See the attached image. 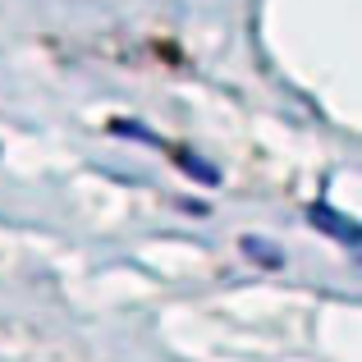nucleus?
I'll list each match as a JSON object with an SVG mask.
<instances>
[{
    "instance_id": "nucleus-3",
    "label": "nucleus",
    "mask_w": 362,
    "mask_h": 362,
    "mask_svg": "<svg viewBox=\"0 0 362 362\" xmlns=\"http://www.w3.org/2000/svg\"><path fill=\"white\" fill-rule=\"evenodd\" d=\"M179 160H184V165H188V175H193L197 184H216V179H221V170H211V165H206V160H197L193 151H179Z\"/></svg>"
},
{
    "instance_id": "nucleus-1",
    "label": "nucleus",
    "mask_w": 362,
    "mask_h": 362,
    "mask_svg": "<svg viewBox=\"0 0 362 362\" xmlns=\"http://www.w3.org/2000/svg\"><path fill=\"white\" fill-rule=\"evenodd\" d=\"M308 221L317 225L321 234H330L335 243H344V247H358L362 243V230H358V221H349V216H339L335 206H326V202H317L308 211Z\"/></svg>"
},
{
    "instance_id": "nucleus-4",
    "label": "nucleus",
    "mask_w": 362,
    "mask_h": 362,
    "mask_svg": "<svg viewBox=\"0 0 362 362\" xmlns=\"http://www.w3.org/2000/svg\"><path fill=\"white\" fill-rule=\"evenodd\" d=\"M110 129H115L119 138H142V142H156V138H151L147 129H142V124H129V119H115V124H110Z\"/></svg>"
},
{
    "instance_id": "nucleus-2",
    "label": "nucleus",
    "mask_w": 362,
    "mask_h": 362,
    "mask_svg": "<svg viewBox=\"0 0 362 362\" xmlns=\"http://www.w3.org/2000/svg\"><path fill=\"white\" fill-rule=\"evenodd\" d=\"M243 252H247V257H257V262H266V266H280V262H284V257L275 252L271 243H266V239H252V234L243 239Z\"/></svg>"
}]
</instances>
